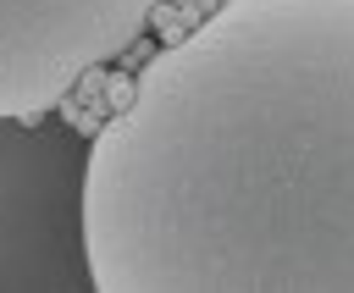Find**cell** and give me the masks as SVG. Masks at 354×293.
Wrapping results in <instances>:
<instances>
[{
  "mask_svg": "<svg viewBox=\"0 0 354 293\" xmlns=\"http://www.w3.org/2000/svg\"><path fill=\"white\" fill-rule=\"evenodd\" d=\"M94 293H354V0H221L83 144Z\"/></svg>",
  "mask_w": 354,
  "mask_h": 293,
  "instance_id": "6da1fadb",
  "label": "cell"
},
{
  "mask_svg": "<svg viewBox=\"0 0 354 293\" xmlns=\"http://www.w3.org/2000/svg\"><path fill=\"white\" fill-rule=\"evenodd\" d=\"M166 0H0V116H50L94 66L116 61Z\"/></svg>",
  "mask_w": 354,
  "mask_h": 293,
  "instance_id": "7a4b0ae2",
  "label": "cell"
},
{
  "mask_svg": "<svg viewBox=\"0 0 354 293\" xmlns=\"http://www.w3.org/2000/svg\"><path fill=\"white\" fill-rule=\"evenodd\" d=\"M77 177L83 144L0 116V287H88V271H66L83 265Z\"/></svg>",
  "mask_w": 354,
  "mask_h": 293,
  "instance_id": "3957f363",
  "label": "cell"
}]
</instances>
